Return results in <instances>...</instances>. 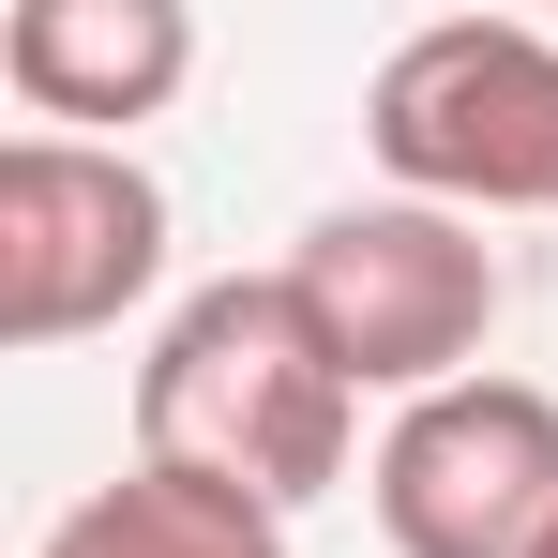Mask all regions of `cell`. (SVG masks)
<instances>
[{
	"label": "cell",
	"mask_w": 558,
	"mask_h": 558,
	"mask_svg": "<svg viewBox=\"0 0 558 558\" xmlns=\"http://www.w3.org/2000/svg\"><path fill=\"white\" fill-rule=\"evenodd\" d=\"M136 453L196 468L257 513H302L363 453V377L332 363V332L302 317L287 272H211L136 363Z\"/></svg>",
	"instance_id": "6da1fadb"
},
{
	"label": "cell",
	"mask_w": 558,
	"mask_h": 558,
	"mask_svg": "<svg viewBox=\"0 0 558 558\" xmlns=\"http://www.w3.org/2000/svg\"><path fill=\"white\" fill-rule=\"evenodd\" d=\"M363 151L423 211H558V31L529 15H423L363 92Z\"/></svg>",
	"instance_id": "7a4b0ae2"
},
{
	"label": "cell",
	"mask_w": 558,
	"mask_h": 558,
	"mask_svg": "<svg viewBox=\"0 0 558 558\" xmlns=\"http://www.w3.org/2000/svg\"><path fill=\"white\" fill-rule=\"evenodd\" d=\"M287 287H302V317L332 332V363L392 392V408H423V392H453L483 377V332H498V242L468 227V211H423V196H348V211H317L302 242H287Z\"/></svg>",
	"instance_id": "3957f363"
},
{
	"label": "cell",
	"mask_w": 558,
	"mask_h": 558,
	"mask_svg": "<svg viewBox=\"0 0 558 558\" xmlns=\"http://www.w3.org/2000/svg\"><path fill=\"white\" fill-rule=\"evenodd\" d=\"M167 287V182L121 136H0V348L121 332Z\"/></svg>",
	"instance_id": "277c9868"
},
{
	"label": "cell",
	"mask_w": 558,
	"mask_h": 558,
	"mask_svg": "<svg viewBox=\"0 0 558 558\" xmlns=\"http://www.w3.org/2000/svg\"><path fill=\"white\" fill-rule=\"evenodd\" d=\"M363 498L392 558H544L558 544V392L483 363L423 408H392L363 453Z\"/></svg>",
	"instance_id": "5b68a950"
},
{
	"label": "cell",
	"mask_w": 558,
	"mask_h": 558,
	"mask_svg": "<svg viewBox=\"0 0 558 558\" xmlns=\"http://www.w3.org/2000/svg\"><path fill=\"white\" fill-rule=\"evenodd\" d=\"M196 76L182 0H15L0 15V92L31 121H167Z\"/></svg>",
	"instance_id": "8992f818"
},
{
	"label": "cell",
	"mask_w": 558,
	"mask_h": 558,
	"mask_svg": "<svg viewBox=\"0 0 558 558\" xmlns=\"http://www.w3.org/2000/svg\"><path fill=\"white\" fill-rule=\"evenodd\" d=\"M31 558H287V513H257V498H227V483H196V468L136 453L121 483H92Z\"/></svg>",
	"instance_id": "52a82bcc"
},
{
	"label": "cell",
	"mask_w": 558,
	"mask_h": 558,
	"mask_svg": "<svg viewBox=\"0 0 558 558\" xmlns=\"http://www.w3.org/2000/svg\"><path fill=\"white\" fill-rule=\"evenodd\" d=\"M544 558H558V544H544Z\"/></svg>",
	"instance_id": "ba28073f"
}]
</instances>
